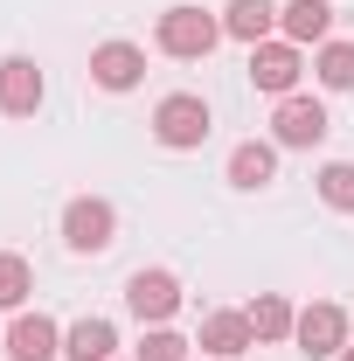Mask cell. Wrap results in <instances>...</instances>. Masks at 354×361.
<instances>
[{
	"label": "cell",
	"instance_id": "7a4b0ae2",
	"mask_svg": "<svg viewBox=\"0 0 354 361\" xmlns=\"http://www.w3.org/2000/svg\"><path fill=\"white\" fill-rule=\"evenodd\" d=\"M216 42H222L216 14H202V7H167V14H160V49L181 56V63H202Z\"/></svg>",
	"mask_w": 354,
	"mask_h": 361
},
{
	"label": "cell",
	"instance_id": "8992f818",
	"mask_svg": "<svg viewBox=\"0 0 354 361\" xmlns=\"http://www.w3.org/2000/svg\"><path fill=\"white\" fill-rule=\"evenodd\" d=\"M271 133H278V146H319L326 139V104L319 97H278V111H271Z\"/></svg>",
	"mask_w": 354,
	"mask_h": 361
},
{
	"label": "cell",
	"instance_id": "4fadbf2b",
	"mask_svg": "<svg viewBox=\"0 0 354 361\" xmlns=\"http://www.w3.org/2000/svg\"><path fill=\"white\" fill-rule=\"evenodd\" d=\"M271 28H278V7L271 0H229L222 7V35H236V42H271Z\"/></svg>",
	"mask_w": 354,
	"mask_h": 361
},
{
	"label": "cell",
	"instance_id": "e0dca14e",
	"mask_svg": "<svg viewBox=\"0 0 354 361\" xmlns=\"http://www.w3.org/2000/svg\"><path fill=\"white\" fill-rule=\"evenodd\" d=\"M28 292H35V271H28V257L0 250V313H21V306H28Z\"/></svg>",
	"mask_w": 354,
	"mask_h": 361
},
{
	"label": "cell",
	"instance_id": "6da1fadb",
	"mask_svg": "<svg viewBox=\"0 0 354 361\" xmlns=\"http://www.w3.org/2000/svg\"><path fill=\"white\" fill-rule=\"evenodd\" d=\"M63 243H70L77 257H97V250H111V243H118V216H111V202H97V195H77V202L63 209Z\"/></svg>",
	"mask_w": 354,
	"mask_h": 361
},
{
	"label": "cell",
	"instance_id": "9c48e42d",
	"mask_svg": "<svg viewBox=\"0 0 354 361\" xmlns=\"http://www.w3.org/2000/svg\"><path fill=\"white\" fill-rule=\"evenodd\" d=\"M63 355V326L49 313H21L7 326V361H56Z\"/></svg>",
	"mask_w": 354,
	"mask_h": 361
},
{
	"label": "cell",
	"instance_id": "ba28073f",
	"mask_svg": "<svg viewBox=\"0 0 354 361\" xmlns=\"http://www.w3.org/2000/svg\"><path fill=\"white\" fill-rule=\"evenodd\" d=\"M0 111L7 118H35L42 111V70L28 56H7L0 63Z\"/></svg>",
	"mask_w": 354,
	"mask_h": 361
},
{
	"label": "cell",
	"instance_id": "5b68a950",
	"mask_svg": "<svg viewBox=\"0 0 354 361\" xmlns=\"http://www.w3.org/2000/svg\"><path fill=\"white\" fill-rule=\"evenodd\" d=\"M126 306H133L146 326H167V319L181 313V278H174V271H133Z\"/></svg>",
	"mask_w": 354,
	"mask_h": 361
},
{
	"label": "cell",
	"instance_id": "9a60e30c",
	"mask_svg": "<svg viewBox=\"0 0 354 361\" xmlns=\"http://www.w3.org/2000/svg\"><path fill=\"white\" fill-rule=\"evenodd\" d=\"M278 28H285V42H326L334 7L326 0H292V7H278Z\"/></svg>",
	"mask_w": 354,
	"mask_h": 361
},
{
	"label": "cell",
	"instance_id": "ffe728a7",
	"mask_svg": "<svg viewBox=\"0 0 354 361\" xmlns=\"http://www.w3.org/2000/svg\"><path fill=\"white\" fill-rule=\"evenodd\" d=\"M139 361H188V341L167 334V326H153V334L139 341Z\"/></svg>",
	"mask_w": 354,
	"mask_h": 361
},
{
	"label": "cell",
	"instance_id": "44dd1931",
	"mask_svg": "<svg viewBox=\"0 0 354 361\" xmlns=\"http://www.w3.org/2000/svg\"><path fill=\"white\" fill-rule=\"evenodd\" d=\"M341 361H354V348H341Z\"/></svg>",
	"mask_w": 354,
	"mask_h": 361
},
{
	"label": "cell",
	"instance_id": "30bf717a",
	"mask_svg": "<svg viewBox=\"0 0 354 361\" xmlns=\"http://www.w3.org/2000/svg\"><path fill=\"white\" fill-rule=\"evenodd\" d=\"M139 77H146V49H133V42H97V49H90V84L133 90Z\"/></svg>",
	"mask_w": 354,
	"mask_h": 361
},
{
	"label": "cell",
	"instance_id": "d6986e66",
	"mask_svg": "<svg viewBox=\"0 0 354 361\" xmlns=\"http://www.w3.org/2000/svg\"><path fill=\"white\" fill-rule=\"evenodd\" d=\"M319 202H326V209H341V216H354V160L319 167Z\"/></svg>",
	"mask_w": 354,
	"mask_h": 361
},
{
	"label": "cell",
	"instance_id": "277c9868",
	"mask_svg": "<svg viewBox=\"0 0 354 361\" xmlns=\"http://www.w3.org/2000/svg\"><path fill=\"white\" fill-rule=\"evenodd\" d=\"M292 341H299V355H306V361H334L341 348H348V313L319 299V306H306V313H299Z\"/></svg>",
	"mask_w": 354,
	"mask_h": 361
},
{
	"label": "cell",
	"instance_id": "3957f363",
	"mask_svg": "<svg viewBox=\"0 0 354 361\" xmlns=\"http://www.w3.org/2000/svg\"><path fill=\"white\" fill-rule=\"evenodd\" d=\"M153 139H160V146H174V153L202 146V139H209V104H202L195 90L160 97V111H153Z\"/></svg>",
	"mask_w": 354,
	"mask_h": 361
},
{
	"label": "cell",
	"instance_id": "7c38bea8",
	"mask_svg": "<svg viewBox=\"0 0 354 361\" xmlns=\"http://www.w3.org/2000/svg\"><path fill=\"white\" fill-rule=\"evenodd\" d=\"M271 174H278V146H264V139H243L229 153V188L257 195V188H271Z\"/></svg>",
	"mask_w": 354,
	"mask_h": 361
},
{
	"label": "cell",
	"instance_id": "ac0fdd59",
	"mask_svg": "<svg viewBox=\"0 0 354 361\" xmlns=\"http://www.w3.org/2000/svg\"><path fill=\"white\" fill-rule=\"evenodd\" d=\"M312 70H319V84H326V90H354V42H319Z\"/></svg>",
	"mask_w": 354,
	"mask_h": 361
},
{
	"label": "cell",
	"instance_id": "52a82bcc",
	"mask_svg": "<svg viewBox=\"0 0 354 361\" xmlns=\"http://www.w3.org/2000/svg\"><path fill=\"white\" fill-rule=\"evenodd\" d=\"M299 42H257L250 49V84L257 90H271V97H292L299 90Z\"/></svg>",
	"mask_w": 354,
	"mask_h": 361
},
{
	"label": "cell",
	"instance_id": "5bb4252c",
	"mask_svg": "<svg viewBox=\"0 0 354 361\" xmlns=\"http://www.w3.org/2000/svg\"><path fill=\"white\" fill-rule=\"evenodd\" d=\"M63 355L70 361H111L118 355V326H111V319H77V326L63 334Z\"/></svg>",
	"mask_w": 354,
	"mask_h": 361
},
{
	"label": "cell",
	"instance_id": "8fae6325",
	"mask_svg": "<svg viewBox=\"0 0 354 361\" xmlns=\"http://www.w3.org/2000/svg\"><path fill=\"white\" fill-rule=\"evenodd\" d=\"M202 348H209L216 361H236L243 348H257L250 313H209V319H202Z\"/></svg>",
	"mask_w": 354,
	"mask_h": 361
},
{
	"label": "cell",
	"instance_id": "2e32d148",
	"mask_svg": "<svg viewBox=\"0 0 354 361\" xmlns=\"http://www.w3.org/2000/svg\"><path fill=\"white\" fill-rule=\"evenodd\" d=\"M250 326H257V341H292L299 313H292V299H278V292H257V306H250Z\"/></svg>",
	"mask_w": 354,
	"mask_h": 361
}]
</instances>
